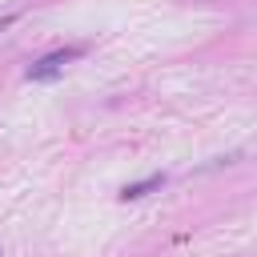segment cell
I'll return each instance as SVG.
<instances>
[{
  "mask_svg": "<svg viewBox=\"0 0 257 257\" xmlns=\"http://www.w3.org/2000/svg\"><path fill=\"white\" fill-rule=\"evenodd\" d=\"M80 52H84V48H76V44H72V48H56V52L40 56L36 64H28V72H24V76H28V80H52V76H56V72H64V64H72Z\"/></svg>",
  "mask_w": 257,
  "mask_h": 257,
  "instance_id": "6da1fadb",
  "label": "cell"
},
{
  "mask_svg": "<svg viewBox=\"0 0 257 257\" xmlns=\"http://www.w3.org/2000/svg\"><path fill=\"white\" fill-rule=\"evenodd\" d=\"M161 185H165V173H153V177H145V181H137V185H124L120 197H124V201H137V197H145V193H153V189H161Z\"/></svg>",
  "mask_w": 257,
  "mask_h": 257,
  "instance_id": "7a4b0ae2",
  "label": "cell"
}]
</instances>
